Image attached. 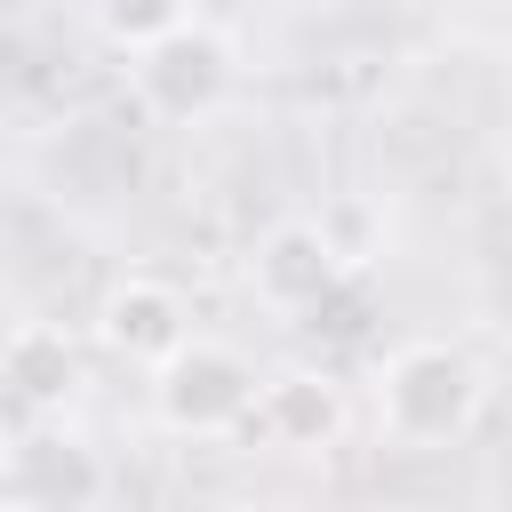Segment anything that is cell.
<instances>
[{"label": "cell", "instance_id": "obj_1", "mask_svg": "<svg viewBox=\"0 0 512 512\" xmlns=\"http://www.w3.org/2000/svg\"><path fill=\"white\" fill-rule=\"evenodd\" d=\"M376 432L408 456H432V448H456L480 432L488 416V368L464 352V344H440V336H416V344H392L376 360Z\"/></svg>", "mask_w": 512, "mask_h": 512}, {"label": "cell", "instance_id": "obj_2", "mask_svg": "<svg viewBox=\"0 0 512 512\" xmlns=\"http://www.w3.org/2000/svg\"><path fill=\"white\" fill-rule=\"evenodd\" d=\"M264 384H272V376H256V360H248L240 344L192 336L176 360L152 368V416H160V432H176V440H232V432L256 424Z\"/></svg>", "mask_w": 512, "mask_h": 512}, {"label": "cell", "instance_id": "obj_3", "mask_svg": "<svg viewBox=\"0 0 512 512\" xmlns=\"http://www.w3.org/2000/svg\"><path fill=\"white\" fill-rule=\"evenodd\" d=\"M232 80H240V48H232L208 16H192V24H176L168 40H152V48L128 56L136 112H144V120H168V128L208 120V112L232 96Z\"/></svg>", "mask_w": 512, "mask_h": 512}, {"label": "cell", "instance_id": "obj_4", "mask_svg": "<svg viewBox=\"0 0 512 512\" xmlns=\"http://www.w3.org/2000/svg\"><path fill=\"white\" fill-rule=\"evenodd\" d=\"M112 496V464L88 432L56 424H16L8 456H0V504L8 512H104Z\"/></svg>", "mask_w": 512, "mask_h": 512}, {"label": "cell", "instance_id": "obj_5", "mask_svg": "<svg viewBox=\"0 0 512 512\" xmlns=\"http://www.w3.org/2000/svg\"><path fill=\"white\" fill-rule=\"evenodd\" d=\"M344 272H352V256H344V240H336L320 216H280V224L248 248V296H256L264 312H280V320L328 312L336 288H344Z\"/></svg>", "mask_w": 512, "mask_h": 512}, {"label": "cell", "instance_id": "obj_6", "mask_svg": "<svg viewBox=\"0 0 512 512\" xmlns=\"http://www.w3.org/2000/svg\"><path fill=\"white\" fill-rule=\"evenodd\" d=\"M88 328H96V344H104L112 360H128V368H144V376H152L160 360H176V352L200 336L184 288L160 280V272H120V280L96 296Z\"/></svg>", "mask_w": 512, "mask_h": 512}, {"label": "cell", "instance_id": "obj_7", "mask_svg": "<svg viewBox=\"0 0 512 512\" xmlns=\"http://www.w3.org/2000/svg\"><path fill=\"white\" fill-rule=\"evenodd\" d=\"M0 376H8V408L16 424H56L80 392V344L64 320H16L8 328V352H0Z\"/></svg>", "mask_w": 512, "mask_h": 512}, {"label": "cell", "instance_id": "obj_8", "mask_svg": "<svg viewBox=\"0 0 512 512\" xmlns=\"http://www.w3.org/2000/svg\"><path fill=\"white\" fill-rule=\"evenodd\" d=\"M256 432L288 456H312V448H336L344 432V384L320 376V368H280L264 384V408H256Z\"/></svg>", "mask_w": 512, "mask_h": 512}, {"label": "cell", "instance_id": "obj_9", "mask_svg": "<svg viewBox=\"0 0 512 512\" xmlns=\"http://www.w3.org/2000/svg\"><path fill=\"white\" fill-rule=\"evenodd\" d=\"M96 24H104V40H120L136 56V48L168 40L176 24H192V8L184 0H96Z\"/></svg>", "mask_w": 512, "mask_h": 512}]
</instances>
